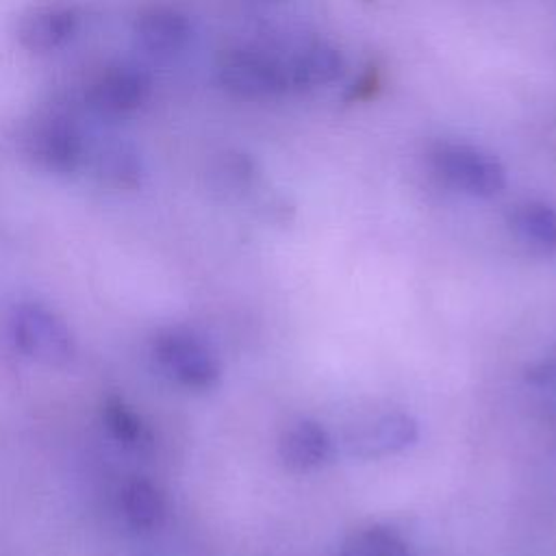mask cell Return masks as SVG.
Segmentation results:
<instances>
[{"label":"cell","mask_w":556,"mask_h":556,"mask_svg":"<svg viewBox=\"0 0 556 556\" xmlns=\"http://www.w3.org/2000/svg\"><path fill=\"white\" fill-rule=\"evenodd\" d=\"M13 337L24 354L46 365H65L74 356V339L67 326L43 304L26 302L15 308Z\"/></svg>","instance_id":"obj_5"},{"label":"cell","mask_w":556,"mask_h":556,"mask_svg":"<svg viewBox=\"0 0 556 556\" xmlns=\"http://www.w3.org/2000/svg\"><path fill=\"white\" fill-rule=\"evenodd\" d=\"M152 93L150 76L130 65H106L85 85V106L102 119L139 113Z\"/></svg>","instance_id":"obj_3"},{"label":"cell","mask_w":556,"mask_h":556,"mask_svg":"<svg viewBox=\"0 0 556 556\" xmlns=\"http://www.w3.org/2000/svg\"><path fill=\"white\" fill-rule=\"evenodd\" d=\"M341 556H410V549L391 528L371 526L354 532L345 541Z\"/></svg>","instance_id":"obj_15"},{"label":"cell","mask_w":556,"mask_h":556,"mask_svg":"<svg viewBox=\"0 0 556 556\" xmlns=\"http://www.w3.org/2000/svg\"><path fill=\"white\" fill-rule=\"evenodd\" d=\"M22 152L37 169L63 176L87 165L89 143L74 117L61 111H48L26 124Z\"/></svg>","instance_id":"obj_1"},{"label":"cell","mask_w":556,"mask_h":556,"mask_svg":"<svg viewBox=\"0 0 556 556\" xmlns=\"http://www.w3.org/2000/svg\"><path fill=\"white\" fill-rule=\"evenodd\" d=\"M102 419L109 432L128 447H143L150 443V434L139 415L117 395H109L102 404Z\"/></svg>","instance_id":"obj_16"},{"label":"cell","mask_w":556,"mask_h":556,"mask_svg":"<svg viewBox=\"0 0 556 556\" xmlns=\"http://www.w3.org/2000/svg\"><path fill=\"white\" fill-rule=\"evenodd\" d=\"M341 70H343V59L339 50L324 41L302 46L287 61L291 89H300V91L332 83L341 74Z\"/></svg>","instance_id":"obj_11"},{"label":"cell","mask_w":556,"mask_h":556,"mask_svg":"<svg viewBox=\"0 0 556 556\" xmlns=\"http://www.w3.org/2000/svg\"><path fill=\"white\" fill-rule=\"evenodd\" d=\"M432 165L447 185L476 198L497 195L506 185L502 163L473 146L443 143L432 152Z\"/></svg>","instance_id":"obj_4"},{"label":"cell","mask_w":556,"mask_h":556,"mask_svg":"<svg viewBox=\"0 0 556 556\" xmlns=\"http://www.w3.org/2000/svg\"><path fill=\"white\" fill-rule=\"evenodd\" d=\"M83 11L72 0H46L28 7L17 20V41L30 54H50L80 30Z\"/></svg>","instance_id":"obj_6"},{"label":"cell","mask_w":556,"mask_h":556,"mask_svg":"<svg viewBox=\"0 0 556 556\" xmlns=\"http://www.w3.org/2000/svg\"><path fill=\"white\" fill-rule=\"evenodd\" d=\"M96 178L113 189H132L141 182L143 163L139 152L124 141H109L87 156Z\"/></svg>","instance_id":"obj_12"},{"label":"cell","mask_w":556,"mask_h":556,"mask_svg":"<svg viewBox=\"0 0 556 556\" xmlns=\"http://www.w3.org/2000/svg\"><path fill=\"white\" fill-rule=\"evenodd\" d=\"M417 421L406 413H387L365 426L356 428L348 437V450L354 456L371 458L395 454L417 441Z\"/></svg>","instance_id":"obj_9"},{"label":"cell","mask_w":556,"mask_h":556,"mask_svg":"<svg viewBox=\"0 0 556 556\" xmlns=\"http://www.w3.org/2000/svg\"><path fill=\"white\" fill-rule=\"evenodd\" d=\"M278 454L291 471H313L332 458V439L319 424L304 419L282 434Z\"/></svg>","instance_id":"obj_10"},{"label":"cell","mask_w":556,"mask_h":556,"mask_svg":"<svg viewBox=\"0 0 556 556\" xmlns=\"http://www.w3.org/2000/svg\"><path fill=\"white\" fill-rule=\"evenodd\" d=\"M154 354L163 369L180 384L206 391L219 380V363L208 345L191 332L167 330L156 337Z\"/></svg>","instance_id":"obj_7"},{"label":"cell","mask_w":556,"mask_h":556,"mask_svg":"<svg viewBox=\"0 0 556 556\" xmlns=\"http://www.w3.org/2000/svg\"><path fill=\"white\" fill-rule=\"evenodd\" d=\"M122 510L137 530H154L165 517V497L156 484L146 478H132L122 489Z\"/></svg>","instance_id":"obj_14"},{"label":"cell","mask_w":556,"mask_h":556,"mask_svg":"<svg viewBox=\"0 0 556 556\" xmlns=\"http://www.w3.org/2000/svg\"><path fill=\"white\" fill-rule=\"evenodd\" d=\"M517 239L536 254H556V208L545 202L521 204L513 215Z\"/></svg>","instance_id":"obj_13"},{"label":"cell","mask_w":556,"mask_h":556,"mask_svg":"<svg viewBox=\"0 0 556 556\" xmlns=\"http://www.w3.org/2000/svg\"><path fill=\"white\" fill-rule=\"evenodd\" d=\"M219 85L239 98L263 100L291 91L287 61L258 50H230L217 63Z\"/></svg>","instance_id":"obj_2"},{"label":"cell","mask_w":556,"mask_h":556,"mask_svg":"<svg viewBox=\"0 0 556 556\" xmlns=\"http://www.w3.org/2000/svg\"><path fill=\"white\" fill-rule=\"evenodd\" d=\"M526 380L539 389L556 393V354H549L528 367Z\"/></svg>","instance_id":"obj_17"},{"label":"cell","mask_w":556,"mask_h":556,"mask_svg":"<svg viewBox=\"0 0 556 556\" xmlns=\"http://www.w3.org/2000/svg\"><path fill=\"white\" fill-rule=\"evenodd\" d=\"M132 37L148 56L165 61L187 48L191 22L172 4H146L132 20Z\"/></svg>","instance_id":"obj_8"}]
</instances>
